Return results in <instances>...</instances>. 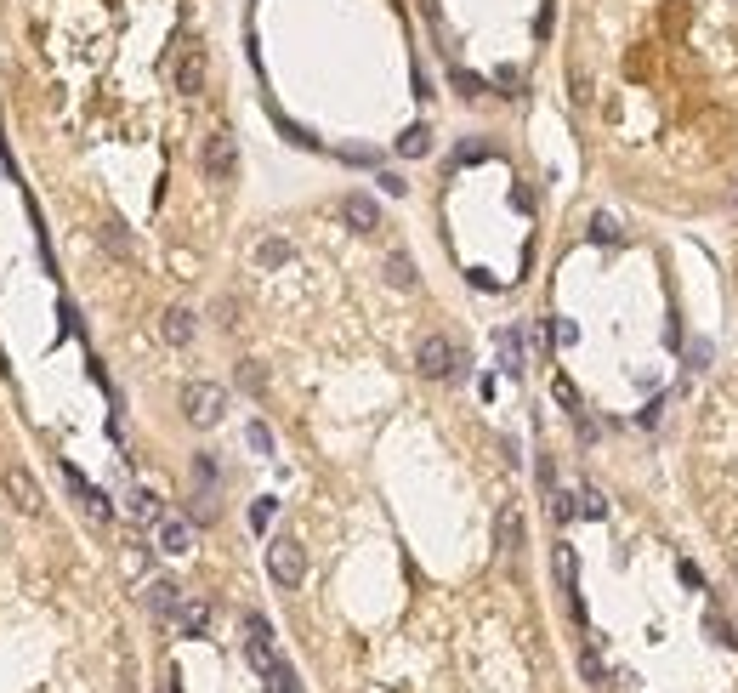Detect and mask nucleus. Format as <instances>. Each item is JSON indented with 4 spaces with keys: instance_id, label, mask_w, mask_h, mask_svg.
Wrapping results in <instances>:
<instances>
[{
    "instance_id": "f257e3e1",
    "label": "nucleus",
    "mask_w": 738,
    "mask_h": 693,
    "mask_svg": "<svg viewBox=\"0 0 738 693\" xmlns=\"http://www.w3.org/2000/svg\"><path fill=\"white\" fill-rule=\"evenodd\" d=\"M182 415H188L194 427H216V421L228 415V392L216 387V381H188V387H182Z\"/></svg>"
},
{
    "instance_id": "f03ea898",
    "label": "nucleus",
    "mask_w": 738,
    "mask_h": 693,
    "mask_svg": "<svg viewBox=\"0 0 738 693\" xmlns=\"http://www.w3.org/2000/svg\"><path fill=\"white\" fill-rule=\"evenodd\" d=\"M233 165H239V143H233V131H211L205 148H199V171H205L211 182H228Z\"/></svg>"
},
{
    "instance_id": "7ed1b4c3",
    "label": "nucleus",
    "mask_w": 738,
    "mask_h": 693,
    "mask_svg": "<svg viewBox=\"0 0 738 693\" xmlns=\"http://www.w3.org/2000/svg\"><path fill=\"white\" fill-rule=\"evenodd\" d=\"M267 569H273L279 586H301V574H307V551H301V540L279 534V540L267 546Z\"/></svg>"
},
{
    "instance_id": "20e7f679",
    "label": "nucleus",
    "mask_w": 738,
    "mask_h": 693,
    "mask_svg": "<svg viewBox=\"0 0 738 693\" xmlns=\"http://www.w3.org/2000/svg\"><path fill=\"white\" fill-rule=\"evenodd\" d=\"M415 364H421V375H432V381H443V375H455L460 353L449 347V336H426L421 347H415Z\"/></svg>"
},
{
    "instance_id": "39448f33",
    "label": "nucleus",
    "mask_w": 738,
    "mask_h": 693,
    "mask_svg": "<svg viewBox=\"0 0 738 693\" xmlns=\"http://www.w3.org/2000/svg\"><path fill=\"white\" fill-rule=\"evenodd\" d=\"M6 495H12V506H18V512H29V517L46 512V495H40V483L29 478L23 466H6Z\"/></svg>"
},
{
    "instance_id": "423d86ee",
    "label": "nucleus",
    "mask_w": 738,
    "mask_h": 693,
    "mask_svg": "<svg viewBox=\"0 0 738 693\" xmlns=\"http://www.w3.org/2000/svg\"><path fill=\"white\" fill-rule=\"evenodd\" d=\"M176 91H182V97H199V91H205V46H188V52L176 57Z\"/></svg>"
},
{
    "instance_id": "0eeeda50",
    "label": "nucleus",
    "mask_w": 738,
    "mask_h": 693,
    "mask_svg": "<svg viewBox=\"0 0 738 693\" xmlns=\"http://www.w3.org/2000/svg\"><path fill=\"white\" fill-rule=\"evenodd\" d=\"M171 625H176V637H199V631L211 625V603H205V597H182L176 614H171Z\"/></svg>"
},
{
    "instance_id": "6e6552de",
    "label": "nucleus",
    "mask_w": 738,
    "mask_h": 693,
    "mask_svg": "<svg viewBox=\"0 0 738 693\" xmlns=\"http://www.w3.org/2000/svg\"><path fill=\"white\" fill-rule=\"evenodd\" d=\"M159 551H171V557H188L194 551V523H182V517H159Z\"/></svg>"
},
{
    "instance_id": "1a4fd4ad",
    "label": "nucleus",
    "mask_w": 738,
    "mask_h": 693,
    "mask_svg": "<svg viewBox=\"0 0 738 693\" xmlns=\"http://www.w3.org/2000/svg\"><path fill=\"white\" fill-rule=\"evenodd\" d=\"M341 216H347L358 233H375V228H381V205H375L369 194H347V199H341Z\"/></svg>"
},
{
    "instance_id": "9d476101",
    "label": "nucleus",
    "mask_w": 738,
    "mask_h": 693,
    "mask_svg": "<svg viewBox=\"0 0 738 693\" xmlns=\"http://www.w3.org/2000/svg\"><path fill=\"white\" fill-rule=\"evenodd\" d=\"M125 517L142 523V529H154L159 517H165V512H159V495H154V489H131V495H125Z\"/></svg>"
},
{
    "instance_id": "9b49d317",
    "label": "nucleus",
    "mask_w": 738,
    "mask_h": 693,
    "mask_svg": "<svg viewBox=\"0 0 738 693\" xmlns=\"http://www.w3.org/2000/svg\"><path fill=\"white\" fill-rule=\"evenodd\" d=\"M159 330H165L171 347H188V341H194V313H188V307H171V313L159 319Z\"/></svg>"
},
{
    "instance_id": "f8f14e48",
    "label": "nucleus",
    "mask_w": 738,
    "mask_h": 693,
    "mask_svg": "<svg viewBox=\"0 0 738 693\" xmlns=\"http://www.w3.org/2000/svg\"><path fill=\"white\" fill-rule=\"evenodd\" d=\"M500 551H506V557L523 551V512H517V506H500Z\"/></svg>"
},
{
    "instance_id": "ddd939ff",
    "label": "nucleus",
    "mask_w": 738,
    "mask_h": 693,
    "mask_svg": "<svg viewBox=\"0 0 738 693\" xmlns=\"http://www.w3.org/2000/svg\"><path fill=\"white\" fill-rule=\"evenodd\" d=\"M176 603H182V586H176V580H154V586H148V608H154L159 620H171Z\"/></svg>"
},
{
    "instance_id": "4468645a",
    "label": "nucleus",
    "mask_w": 738,
    "mask_h": 693,
    "mask_svg": "<svg viewBox=\"0 0 738 693\" xmlns=\"http://www.w3.org/2000/svg\"><path fill=\"white\" fill-rule=\"evenodd\" d=\"M426 148H432V131H426V125H409L404 137H398V154H404V160H421Z\"/></svg>"
},
{
    "instance_id": "2eb2a0df",
    "label": "nucleus",
    "mask_w": 738,
    "mask_h": 693,
    "mask_svg": "<svg viewBox=\"0 0 738 693\" xmlns=\"http://www.w3.org/2000/svg\"><path fill=\"white\" fill-rule=\"evenodd\" d=\"M387 279L398 290H415V262H409L404 250H392V256H387Z\"/></svg>"
},
{
    "instance_id": "dca6fc26",
    "label": "nucleus",
    "mask_w": 738,
    "mask_h": 693,
    "mask_svg": "<svg viewBox=\"0 0 738 693\" xmlns=\"http://www.w3.org/2000/svg\"><path fill=\"white\" fill-rule=\"evenodd\" d=\"M290 262V245H284V239H262V245H256V267H284Z\"/></svg>"
},
{
    "instance_id": "f3484780",
    "label": "nucleus",
    "mask_w": 738,
    "mask_h": 693,
    "mask_svg": "<svg viewBox=\"0 0 738 693\" xmlns=\"http://www.w3.org/2000/svg\"><path fill=\"white\" fill-rule=\"evenodd\" d=\"M267 688H273V693H301V682H296V671H290V665L279 659V665L267 671Z\"/></svg>"
},
{
    "instance_id": "a211bd4d",
    "label": "nucleus",
    "mask_w": 738,
    "mask_h": 693,
    "mask_svg": "<svg viewBox=\"0 0 738 693\" xmlns=\"http://www.w3.org/2000/svg\"><path fill=\"white\" fill-rule=\"evenodd\" d=\"M148 569V546L142 540H125V574H142Z\"/></svg>"
},
{
    "instance_id": "6ab92c4d",
    "label": "nucleus",
    "mask_w": 738,
    "mask_h": 693,
    "mask_svg": "<svg viewBox=\"0 0 738 693\" xmlns=\"http://www.w3.org/2000/svg\"><path fill=\"white\" fill-rule=\"evenodd\" d=\"M591 239H597V245H614V239H619V222H614L608 211H602L597 222H591Z\"/></svg>"
},
{
    "instance_id": "aec40b11",
    "label": "nucleus",
    "mask_w": 738,
    "mask_h": 693,
    "mask_svg": "<svg viewBox=\"0 0 738 693\" xmlns=\"http://www.w3.org/2000/svg\"><path fill=\"white\" fill-rule=\"evenodd\" d=\"M239 387H245V392H267V375H262V364H239Z\"/></svg>"
},
{
    "instance_id": "412c9836",
    "label": "nucleus",
    "mask_w": 738,
    "mask_h": 693,
    "mask_svg": "<svg viewBox=\"0 0 738 693\" xmlns=\"http://www.w3.org/2000/svg\"><path fill=\"white\" fill-rule=\"evenodd\" d=\"M557 580H563V591H574V551L557 546Z\"/></svg>"
},
{
    "instance_id": "4be33fe9",
    "label": "nucleus",
    "mask_w": 738,
    "mask_h": 693,
    "mask_svg": "<svg viewBox=\"0 0 738 693\" xmlns=\"http://www.w3.org/2000/svg\"><path fill=\"white\" fill-rule=\"evenodd\" d=\"M574 512H585V517H602L608 506H602V495H597V489H580V506H574Z\"/></svg>"
},
{
    "instance_id": "5701e85b",
    "label": "nucleus",
    "mask_w": 738,
    "mask_h": 693,
    "mask_svg": "<svg viewBox=\"0 0 738 693\" xmlns=\"http://www.w3.org/2000/svg\"><path fill=\"white\" fill-rule=\"evenodd\" d=\"M250 449H262V455H267V449H273V432H267L262 421H256V427H250Z\"/></svg>"
},
{
    "instance_id": "b1692460",
    "label": "nucleus",
    "mask_w": 738,
    "mask_h": 693,
    "mask_svg": "<svg viewBox=\"0 0 738 693\" xmlns=\"http://www.w3.org/2000/svg\"><path fill=\"white\" fill-rule=\"evenodd\" d=\"M580 671H585V682H602V659L597 654H580Z\"/></svg>"
},
{
    "instance_id": "393cba45",
    "label": "nucleus",
    "mask_w": 738,
    "mask_h": 693,
    "mask_svg": "<svg viewBox=\"0 0 738 693\" xmlns=\"http://www.w3.org/2000/svg\"><path fill=\"white\" fill-rule=\"evenodd\" d=\"M267 517H273V500H256V512H250V523H256V529H267Z\"/></svg>"
},
{
    "instance_id": "a878e982",
    "label": "nucleus",
    "mask_w": 738,
    "mask_h": 693,
    "mask_svg": "<svg viewBox=\"0 0 738 693\" xmlns=\"http://www.w3.org/2000/svg\"><path fill=\"white\" fill-rule=\"evenodd\" d=\"M733 574H738V569H733Z\"/></svg>"
}]
</instances>
